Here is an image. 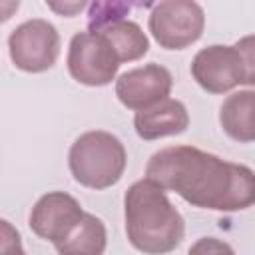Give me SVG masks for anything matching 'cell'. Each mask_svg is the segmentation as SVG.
Instances as JSON below:
<instances>
[{"instance_id": "1", "label": "cell", "mask_w": 255, "mask_h": 255, "mask_svg": "<svg viewBox=\"0 0 255 255\" xmlns=\"http://www.w3.org/2000/svg\"><path fill=\"white\" fill-rule=\"evenodd\" d=\"M145 177L201 209L241 211L255 201L251 167L225 161L193 145L155 151L147 161Z\"/></svg>"}, {"instance_id": "2", "label": "cell", "mask_w": 255, "mask_h": 255, "mask_svg": "<svg viewBox=\"0 0 255 255\" xmlns=\"http://www.w3.org/2000/svg\"><path fill=\"white\" fill-rule=\"evenodd\" d=\"M126 233L129 243L143 253L173 251L185 233V221L173 207L165 189L151 179L135 181L124 197Z\"/></svg>"}, {"instance_id": "3", "label": "cell", "mask_w": 255, "mask_h": 255, "mask_svg": "<svg viewBox=\"0 0 255 255\" xmlns=\"http://www.w3.org/2000/svg\"><path fill=\"white\" fill-rule=\"evenodd\" d=\"M126 147L110 131L92 129L82 133L70 147L68 163L74 179L90 189L116 185L126 169Z\"/></svg>"}, {"instance_id": "4", "label": "cell", "mask_w": 255, "mask_h": 255, "mask_svg": "<svg viewBox=\"0 0 255 255\" xmlns=\"http://www.w3.org/2000/svg\"><path fill=\"white\" fill-rule=\"evenodd\" d=\"M193 80L209 94H225L241 84L255 82L253 38L245 36L233 46L213 44L199 50L191 62Z\"/></svg>"}, {"instance_id": "5", "label": "cell", "mask_w": 255, "mask_h": 255, "mask_svg": "<svg viewBox=\"0 0 255 255\" xmlns=\"http://www.w3.org/2000/svg\"><path fill=\"white\" fill-rule=\"evenodd\" d=\"M147 28L161 48L183 50L201 38L205 12L195 0H161L151 10Z\"/></svg>"}, {"instance_id": "6", "label": "cell", "mask_w": 255, "mask_h": 255, "mask_svg": "<svg viewBox=\"0 0 255 255\" xmlns=\"http://www.w3.org/2000/svg\"><path fill=\"white\" fill-rule=\"evenodd\" d=\"M12 64L28 74L50 70L60 54V34L48 20H26L8 38Z\"/></svg>"}, {"instance_id": "7", "label": "cell", "mask_w": 255, "mask_h": 255, "mask_svg": "<svg viewBox=\"0 0 255 255\" xmlns=\"http://www.w3.org/2000/svg\"><path fill=\"white\" fill-rule=\"evenodd\" d=\"M120 68V60L102 32H80L68 50V72L84 86L110 84Z\"/></svg>"}, {"instance_id": "8", "label": "cell", "mask_w": 255, "mask_h": 255, "mask_svg": "<svg viewBox=\"0 0 255 255\" xmlns=\"http://www.w3.org/2000/svg\"><path fill=\"white\" fill-rule=\"evenodd\" d=\"M173 78L159 64H145L124 72L116 80V96L128 110H145L169 96Z\"/></svg>"}, {"instance_id": "9", "label": "cell", "mask_w": 255, "mask_h": 255, "mask_svg": "<svg viewBox=\"0 0 255 255\" xmlns=\"http://www.w3.org/2000/svg\"><path fill=\"white\" fill-rule=\"evenodd\" d=\"M82 215L84 209L76 197L64 191H50L42 195L32 207L30 229L38 237L56 245L70 233V229L82 219Z\"/></svg>"}, {"instance_id": "10", "label": "cell", "mask_w": 255, "mask_h": 255, "mask_svg": "<svg viewBox=\"0 0 255 255\" xmlns=\"http://www.w3.org/2000/svg\"><path fill=\"white\" fill-rule=\"evenodd\" d=\"M189 126L187 108L173 98H163L161 102L137 110L133 118V128L141 139H159L167 135H179Z\"/></svg>"}, {"instance_id": "11", "label": "cell", "mask_w": 255, "mask_h": 255, "mask_svg": "<svg viewBox=\"0 0 255 255\" xmlns=\"http://www.w3.org/2000/svg\"><path fill=\"white\" fill-rule=\"evenodd\" d=\"M255 94L253 90H241L231 94L219 110V122L223 131L241 143H251L255 139Z\"/></svg>"}, {"instance_id": "12", "label": "cell", "mask_w": 255, "mask_h": 255, "mask_svg": "<svg viewBox=\"0 0 255 255\" xmlns=\"http://www.w3.org/2000/svg\"><path fill=\"white\" fill-rule=\"evenodd\" d=\"M108 233L104 221L92 213H84L70 233L54 247L60 255H100L104 253Z\"/></svg>"}, {"instance_id": "13", "label": "cell", "mask_w": 255, "mask_h": 255, "mask_svg": "<svg viewBox=\"0 0 255 255\" xmlns=\"http://www.w3.org/2000/svg\"><path fill=\"white\" fill-rule=\"evenodd\" d=\"M96 32H102L104 38L110 42V46L114 48L120 64L124 62H133V60H139L147 54L149 50V40L147 36L143 34V30L131 22V20H116V22H110L106 26H102L100 30Z\"/></svg>"}, {"instance_id": "14", "label": "cell", "mask_w": 255, "mask_h": 255, "mask_svg": "<svg viewBox=\"0 0 255 255\" xmlns=\"http://www.w3.org/2000/svg\"><path fill=\"white\" fill-rule=\"evenodd\" d=\"M155 0H92L88 10V28L90 32L100 30L102 26L124 20L133 8H149Z\"/></svg>"}, {"instance_id": "15", "label": "cell", "mask_w": 255, "mask_h": 255, "mask_svg": "<svg viewBox=\"0 0 255 255\" xmlns=\"http://www.w3.org/2000/svg\"><path fill=\"white\" fill-rule=\"evenodd\" d=\"M22 253L24 247L18 229L10 221L0 219V255H22Z\"/></svg>"}, {"instance_id": "16", "label": "cell", "mask_w": 255, "mask_h": 255, "mask_svg": "<svg viewBox=\"0 0 255 255\" xmlns=\"http://www.w3.org/2000/svg\"><path fill=\"white\" fill-rule=\"evenodd\" d=\"M90 0H46L48 8L58 14V16H64V18H72V16H78L86 6H88Z\"/></svg>"}, {"instance_id": "17", "label": "cell", "mask_w": 255, "mask_h": 255, "mask_svg": "<svg viewBox=\"0 0 255 255\" xmlns=\"http://www.w3.org/2000/svg\"><path fill=\"white\" fill-rule=\"evenodd\" d=\"M233 253V249L229 247V245H225V243H219L217 239H213V237H205V239H201L197 245H193L191 249H189V253Z\"/></svg>"}, {"instance_id": "18", "label": "cell", "mask_w": 255, "mask_h": 255, "mask_svg": "<svg viewBox=\"0 0 255 255\" xmlns=\"http://www.w3.org/2000/svg\"><path fill=\"white\" fill-rule=\"evenodd\" d=\"M20 6V0H0V24L10 20Z\"/></svg>"}]
</instances>
